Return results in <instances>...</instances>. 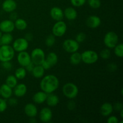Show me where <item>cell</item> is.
<instances>
[{
    "instance_id": "cell-1",
    "label": "cell",
    "mask_w": 123,
    "mask_h": 123,
    "mask_svg": "<svg viewBox=\"0 0 123 123\" xmlns=\"http://www.w3.org/2000/svg\"><path fill=\"white\" fill-rule=\"evenodd\" d=\"M60 81L56 76L54 74H48L43 76L40 83V87L42 91L47 94L55 92L59 87Z\"/></svg>"
},
{
    "instance_id": "cell-2",
    "label": "cell",
    "mask_w": 123,
    "mask_h": 123,
    "mask_svg": "<svg viewBox=\"0 0 123 123\" xmlns=\"http://www.w3.org/2000/svg\"><path fill=\"white\" fill-rule=\"evenodd\" d=\"M62 93L65 97L69 99L76 98L79 93V89L74 83L68 82L63 85L62 88Z\"/></svg>"
},
{
    "instance_id": "cell-3",
    "label": "cell",
    "mask_w": 123,
    "mask_h": 123,
    "mask_svg": "<svg viewBox=\"0 0 123 123\" xmlns=\"http://www.w3.org/2000/svg\"><path fill=\"white\" fill-rule=\"evenodd\" d=\"M15 51L10 44L0 46V61H11L14 58Z\"/></svg>"
},
{
    "instance_id": "cell-4",
    "label": "cell",
    "mask_w": 123,
    "mask_h": 123,
    "mask_svg": "<svg viewBox=\"0 0 123 123\" xmlns=\"http://www.w3.org/2000/svg\"><path fill=\"white\" fill-rule=\"evenodd\" d=\"M119 38L117 34L114 31H109L105 36L103 38L104 44L108 49H114L118 43Z\"/></svg>"
},
{
    "instance_id": "cell-5",
    "label": "cell",
    "mask_w": 123,
    "mask_h": 123,
    "mask_svg": "<svg viewBox=\"0 0 123 123\" xmlns=\"http://www.w3.org/2000/svg\"><path fill=\"white\" fill-rule=\"evenodd\" d=\"M81 60L86 64H92L98 61V55L94 50H86L81 54Z\"/></svg>"
},
{
    "instance_id": "cell-6",
    "label": "cell",
    "mask_w": 123,
    "mask_h": 123,
    "mask_svg": "<svg viewBox=\"0 0 123 123\" xmlns=\"http://www.w3.org/2000/svg\"><path fill=\"white\" fill-rule=\"evenodd\" d=\"M31 61L34 65H41L45 60L46 55L44 50L39 48L34 49L31 53Z\"/></svg>"
},
{
    "instance_id": "cell-7",
    "label": "cell",
    "mask_w": 123,
    "mask_h": 123,
    "mask_svg": "<svg viewBox=\"0 0 123 123\" xmlns=\"http://www.w3.org/2000/svg\"><path fill=\"white\" fill-rule=\"evenodd\" d=\"M62 48L67 53L72 54L77 52L79 49V43L76 40L68 38L64 41L62 43Z\"/></svg>"
},
{
    "instance_id": "cell-8",
    "label": "cell",
    "mask_w": 123,
    "mask_h": 123,
    "mask_svg": "<svg viewBox=\"0 0 123 123\" xmlns=\"http://www.w3.org/2000/svg\"><path fill=\"white\" fill-rule=\"evenodd\" d=\"M52 31V34L55 37H60L63 36L67 31V25L66 22L62 20L56 21L53 26Z\"/></svg>"
},
{
    "instance_id": "cell-9",
    "label": "cell",
    "mask_w": 123,
    "mask_h": 123,
    "mask_svg": "<svg viewBox=\"0 0 123 123\" xmlns=\"http://www.w3.org/2000/svg\"><path fill=\"white\" fill-rule=\"evenodd\" d=\"M29 42L25 38H18L13 43V48L17 52L25 51L28 48Z\"/></svg>"
},
{
    "instance_id": "cell-10",
    "label": "cell",
    "mask_w": 123,
    "mask_h": 123,
    "mask_svg": "<svg viewBox=\"0 0 123 123\" xmlns=\"http://www.w3.org/2000/svg\"><path fill=\"white\" fill-rule=\"evenodd\" d=\"M14 29V22L10 19H6L0 22V31L2 33H11Z\"/></svg>"
},
{
    "instance_id": "cell-11",
    "label": "cell",
    "mask_w": 123,
    "mask_h": 123,
    "mask_svg": "<svg viewBox=\"0 0 123 123\" xmlns=\"http://www.w3.org/2000/svg\"><path fill=\"white\" fill-rule=\"evenodd\" d=\"M18 53L19 54L17 56V60H18L19 64L21 67H26L28 64L31 62V56L25 50V51L20 52Z\"/></svg>"
},
{
    "instance_id": "cell-12",
    "label": "cell",
    "mask_w": 123,
    "mask_h": 123,
    "mask_svg": "<svg viewBox=\"0 0 123 123\" xmlns=\"http://www.w3.org/2000/svg\"><path fill=\"white\" fill-rule=\"evenodd\" d=\"M52 111L51 109L48 107L42 108L39 113V118L42 122L49 123L52 118Z\"/></svg>"
},
{
    "instance_id": "cell-13",
    "label": "cell",
    "mask_w": 123,
    "mask_h": 123,
    "mask_svg": "<svg viewBox=\"0 0 123 123\" xmlns=\"http://www.w3.org/2000/svg\"><path fill=\"white\" fill-rule=\"evenodd\" d=\"M101 19L98 16H90L86 20V25L90 28L96 29L101 25Z\"/></svg>"
},
{
    "instance_id": "cell-14",
    "label": "cell",
    "mask_w": 123,
    "mask_h": 123,
    "mask_svg": "<svg viewBox=\"0 0 123 123\" xmlns=\"http://www.w3.org/2000/svg\"><path fill=\"white\" fill-rule=\"evenodd\" d=\"M24 112L29 118H35L38 114V110L34 104L29 103L24 107Z\"/></svg>"
},
{
    "instance_id": "cell-15",
    "label": "cell",
    "mask_w": 123,
    "mask_h": 123,
    "mask_svg": "<svg viewBox=\"0 0 123 123\" xmlns=\"http://www.w3.org/2000/svg\"><path fill=\"white\" fill-rule=\"evenodd\" d=\"M17 3L15 0H5L2 4V8L5 12L12 13L17 8Z\"/></svg>"
},
{
    "instance_id": "cell-16",
    "label": "cell",
    "mask_w": 123,
    "mask_h": 123,
    "mask_svg": "<svg viewBox=\"0 0 123 123\" xmlns=\"http://www.w3.org/2000/svg\"><path fill=\"white\" fill-rule=\"evenodd\" d=\"M50 16L56 21L62 20L64 17L63 10L58 7H54L50 9Z\"/></svg>"
},
{
    "instance_id": "cell-17",
    "label": "cell",
    "mask_w": 123,
    "mask_h": 123,
    "mask_svg": "<svg viewBox=\"0 0 123 123\" xmlns=\"http://www.w3.org/2000/svg\"><path fill=\"white\" fill-rule=\"evenodd\" d=\"M13 88V93L17 97H24L27 92V86L25 84H17Z\"/></svg>"
},
{
    "instance_id": "cell-18",
    "label": "cell",
    "mask_w": 123,
    "mask_h": 123,
    "mask_svg": "<svg viewBox=\"0 0 123 123\" xmlns=\"http://www.w3.org/2000/svg\"><path fill=\"white\" fill-rule=\"evenodd\" d=\"M114 111L113 105L109 102H105L102 105L100 108V112L103 117H109Z\"/></svg>"
},
{
    "instance_id": "cell-19",
    "label": "cell",
    "mask_w": 123,
    "mask_h": 123,
    "mask_svg": "<svg viewBox=\"0 0 123 123\" xmlns=\"http://www.w3.org/2000/svg\"><path fill=\"white\" fill-rule=\"evenodd\" d=\"M64 12V16L68 20H75L78 16V12L76 10L72 7H67Z\"/></svg>"
},
{
    "instance_id": "cell-20",
    "label": "cell",
    "mask_w": 123,
    "mask_h": 123,
    "mask_svg": "<svg viewBox=\"0 0 123 123\" xmlns=\"http://www.w3.org/2000/svg\"><path fill=\"white\" fill-rule=\"evenodd\" d=\"M13 88L10 87L6 84H4L0 86L1 96L4 99H8L13 94Z\"/></svg>"
},
{
    "instance_id": "cell-21",
    "label": "cell",
    "mask_w": 123,
    "mask_h": 123,
    "mask_svg": "<svg viewBox=\"0 0 123 123\" xmlns=\"http://www.w3.org/2000/svg\"><path fill=\"white\" fill-rule=\"evenodd\" d=\"M48 94L43 91H38L34 94L32 97L33 102L36 104H42L44 103L46 100Z\"/></svg>"
},
{
    "instance_id": "cell-22",
    "label": "cell",
    "mask_w": 123,
    "mask_h": 123,
    "mask_svg": "<svg viewBox=\"0 0 123 123\" xmlns=\"http://www.w3.org/2000/svg\"><path fill=\"white\" fill-rule=\"evenodd\" d=\"M46 102L47 105L49 106L54 107L56 106L59 103L60 98H59L58 96L57 95L55 94H54L52 92V93L48 94Z\"/></svg>"
},
{
    "instance_id": "cell-23",
    "label": "cell",
    "mask_w": 123,
    "mask_h": 123,
    "mask_svg": "<svg viewBox=\"0 0 123 123\" xmlns=\"http://www.w3.org/2000/svg\"><path fill=\"white\" fill-rule=\"evenodd\" d=\"M44 72H45V70L42 67V65H36L31 73L35 78L39 79L44 76Z\"/></svg>"
},
{
    "instance_id": "cell-24",
    "label": "cell",
    "mask_w": 123,
    "mask_h": 123,
    "mask_svg": "<svg viewBox=\"0 0 123 123\" xmlns=\"http://www.w3.org/2000/svg\"><path fill=\"white\" fill-rule=\"evenodd\" d=\"M45 60L50 65V67H52L57 64L58 58V55H56V53L51 52L47 55L45 58Z\"/></svg>"
},
{
    "instance_id": "cell-25",
    "label": "cell",
    "mask_w": 123,
    "mask_h": 123,
    "mask_svg": "<svg viewBox=\"0 0 123 123\" xmlns=\"http://www.w3.org/2000/svg\"><path fill=\"white\" fill-rule=\"evenodd\" d=\"M13 37L11 33H3L0 38L1 45H7L12 43Z\"/></svg>"
},
{
    "instance_id": "cell-26",
    "label": "cell",
    "mask_w": 123,
    "mask_h": 123,
    "mask_svg": "<svg viewBox=\"0 0 123 123\" xmlns=\"http://www.w3.org/2000/svg\"><path fill=\"white\" fill-rule=\"evenodd\" d=\"M14 24L15 28L18 30H20V31L26 30L28 26V24L26 20L21 19V18H18L17 19H16L15 21L14 22Z\"/></svg>"
},
{
    "instance_id": "cell-27",
    "label": "cell",
    "mask_w": 123,
    "mask_h": 123,
    "mask_svg": "<svg viewBox=\"0 0 123 123\" xmlns=\"http://www.w3.org/2000/svg\"><path fill=\"white\" fill-rule=\"evenodd\" d=\"M70 61L73 65H78L80 64L82 61L81 54L79 53L78 51L71 54L70 56Z\"/></svg>"
},
{
    "instance_id": "cell-28",
    "label": "cell",
    "mask_w": 123,
    "mask_h": 123,
    "mask_svg": "<svg viewBox=\"0 0 123 123\" xmlns=\"http://www.w3.org/2000/svg\"><path fill=\"white\" fill-rule=\"evenodd\" d=\"M26 72L25 67H20L15 70L14 76L18 79H23L26 77Z\"/></svg>"
},
{
    "instance_id": "cell-29",
    "label": "cell",
    "mask_w": 123,
    "mask_h": 123,
    "mask_svg": "<svg viewBox=\"0 0 123 123\" xmlns=\"http://www.w3.org/2000/svg\"><path fill=\"white\" fill-rule=\"evenodd\" d=\"M6 84L8 86L13 88L18 84V79L14 75H9L7 77L6 79Z\"/></svg>"
},
{
    "instance_id": "cell-30",
    "label": "cell",
    "mask_w": 123,
    "mask_h": 123,
    "mask_svg": "<svg viewBox=\"0 0 123 123\" xmlns=\"http://www.w3.org/2000/svg\"><path fill=\"white\" fill-rule=\"evenodd\" d=\"M114 54L117 57L123 58V44L118 43L114 48Z\"/></svg>"
},
{
    "instance_id": "cell-31",
    "label": "cell",
    "mask_w": 123,
    "mask_h": 123,
    "mask_svg": "<svg viewBox=\"0 0 123 123\" xmlns=\"http://www.w3.org/2000/svg\"><path fill=\"white\" fill-rule=\"evenodd\" d=\"M55 42H56V38H55V36H54L53 34H50L46 37L45 40V44L47 46L50 47L53 46L55 44Z\"/></svg>"
},
{
    "instance_id": "cell-32",
    "label": "cell",
    "mask_w": 123,
    "mask_h": 123,
    "mask_svg": "<svg viewBox=\"0 0 123 123\" xmlns=\"http://www.w3.org/2000/svg\"><path fill=\"white\" fill-rule=\"evenodd\" d=\"M88 4L91 8L97 9L101 6L100 0H88Z\"/></svg>"
},
{
    "instance_id": "cell-33",
    "label": "cell",
    "mask_w": 123,
    "mask_h": 123,
    "mask_svg": "<svg viewBox=\"0 0 123 123\" xmlns=\"http://www.w3.org/2000/svg\"><path fill=\"white\" fill-rule=\"evenodd\" d=\"M111 53L109 49H104L101 50L100 53V56L103 60H108L111 57Z\"/></svg>"
},
{
    "instance_id": "cell-34",
    "label": "cell",
    "mask_w": 123,
    "mask_h": 123,
    "mask_svg": "<svg viewBox=\"0 0 123 123\" xmlns=\"http://www.w3.org/2000/svg\"><path fill=\"white\" fill-rule=\"evenodd\" d=\"M8 103L6 102V99L3 98H0V113L6 111L7 108Z\"/></svg>"
},
{
    "instance_id": "cell-35",
    "label": "cell",
    "mask_w": 123,
    "mask_h": 123,
    "mask_svg": "<svg viewBox=\"0 0 123 123\" xmlns=\"http://www.w3.org/2000/svg\"><path fill=\"white\" fill-rule=\"evenodd\" d=\"M72 5L74 7H79L84 6L86 2V0H70Z\"/></svg>"
},
{
    "instance_id": "cell-36",
    "label": "cell",
    "mask_w": 123,
    "mask_h": 123,
    "mask_svg": "<svg viewBox=\"0 0 123 123\" xmlns=\"http://www.w3.org/2000/svg\"><path fill=\"white\" fill-rule=\"evenodd\" d=\"M86 39V34L84 32H79L76 36V41L79 43H81L84 42Z\"/></svg>"
},
{
    "instance_id": "cell-37",
    "label": "cell",
    "mask_w": 123,
    "mask_h": 123,
    "mask_svg": "<svg viewBox=\"0 0 123 123\" xmlns=\"http://www.w3.org/2000/svg\"><path fill=\"white\" fill-rule=\"evenodd\" d=\"M1 67L5 70H10L13 68V64L10 61H4V62H1Z\"/></svg>"
},
{
    "instance_id": "cell-38",
    "label": "cell",
    "mask_w": 123,
    "mask_h": 123,
    "mask_svg": "<svg viewBox=\"0 0 123 123\" xmlns=\"http://www.w3.org/2000/svg\"><path fill=\"white\" fill-rule=\"evenodd\" d=\"M109 116H110V115H109ZM107 123H119V120H118V118L116 116L112 115V116L109 117V118L107 119Z\"/></svg>"
},
{
    "instance_id": "cell-39",
    "label": "cell",
    "mask_w": 123,
    "mask_h": 123,
    "mask_svg": "<svg viewBox=\"0 0 123 123\" xmlns=\"http://www.w3.org/2000/svg\"><path fill=\"white\" fill-rule=\"evenodd\" d=\"M18 103V100L17 98H13V97H11L10 98H8V104L10 106H16Z\"/></svg>"
},
{
    "instance_id": "cell-40",
    "label": "cell",
    "mask_w": 123,
    "mask_h": 123,
    "mask_svg": "<svg viewBox=\"0 0 123 123\" xmlns=\"http://www.w3.org/2000/svg\"><path fill=\"white\" fill-rule=\"evenodd\" d=\"M108 67V69L109 70V71L110 72H115L117 70V65L115 63H110L107 66Z\"/></svg>"
},
{
    "instance_id": "cell-41",
    "label": "cell",
    "mask_w": 123,
    "mask_h": 123,
    "mask_svg": "<svg viewBox=\"0 0 123 123\" xmlns=\"http://www.w3.org/2000/svg\"><path fill=\"white\" fill-rule=\"evenodd\" d=\"M113 108L114 109H115V111H120V110L123 109V105L121 102H117V103H115V104L113 105Z\"/></svg>"
},
{
    "instance_id": "cell-42",
    "label": "cell",
    "mask_w": 123,
    "mask_h": 123,
    "mask_svg": "<svg viewBox=\"0 0 123 123\" xmlns=\"http://www.w3.org/2000/svg\"><path fill=\"white\" fill-rule=\"evenodd\" d=\"M67 108L69 110L72 111L76 108V103L74 101L70 100V102H68V103H67Z\"/></svg>"
},
{
    "instance_id": "cell-43",
    "label": "cell",
    "mask_w": 123,
    "mask_h": 123,
    "mask_svg": "<svg viewBox=\"0 0 123 123\" xmlns=\"http://www.w3.org/2000/svg\"><path fill=\"white\" fill-rule=\"evenodd\" d=\"M34 66H35L33 62L31 61V62H30V64H28L26 67H25V69H26V72H31L32 71V70H33Z\"/></svg>"
},
{
    "instance_id": "cell-44",
    "label": "cell",
    "mask_w": 123,
    "mask_h": 123,
    "mask_svg": "<svg viewBox=\"0 0 123 123\" xmlns=\"http://www.w3.org/2000/svg\"><path fill=\"white\" fill-rule=\"evenodd\" d=\"M24 38L29 42H30V41L32 40V39H33V35L31 33H30V32H29V33H26V34H25Z\"/></svg>"
},
{
    "instance_id": "cell-45",
    "label": "cell",
    "mask_w": 123,
    "mask_h": 123,
    "mask_svg": "<svg viewBox=\"0 0 123 123\" xmlns=\"http://www.w3.org/2000/svg\"><path fill=\"white\" fill-rule=\"evenodd\" d=\"M10 20H15L16 19H18V14H17L16 12H13L12 13H10Z\"/></svg>"
},
{
    "instance_id": "cell-46",
    "label": "cell",
    "mask_w": 123,
    "mask_h": 123,
    "mask_svg": "<svg viewBox=\"0 0 123 123\" xmlns=\"http://www.w3.org/2000/svg\"><path fill=\"white\" fill-rule=\"evenodd\" d=\"M30 122L31 123H36L37 122V121H36V120L34 118H30Z\"/></svg>"
},
{
    "instance_id": "cell-47",
    "label": "cell",
    "mask_w": 123,
    "mask_h": 123,
    "mask_svg": "<svg viewBox=\"0 0 123 123\" xmlns=\"http://www.w3.org/2000/svg\"><path fill=\"white\" fill-rule=\"evenodd\" d=\"M120 116H121V118H123V109H121V110H120Z\"/></svg>"
},
{
    "instance_id": "cell-48",
    "label": "cell",
    "mask_w": 123,
    "mask_h": 123,
    "mask_svg": "<svg viewBox=\"0 0 123 123\" xmlns=\"http://www.w3.org/2000/svg\"><path fill=\"white\" fill-rule=\"evenodd\" d=\"M2 32L0 31V38H1V37L2 36Z\"/></svg>"
},
{
    "instance_id": "cell-49",
    "label": "cell",
    "mask_w": 123,
    "mask_h": 123,
    "mask_svg": "<svg viewBox=\"0 0 123 123\" xmlns=\"http://www.w3.org/2000/svg\"><path fill=\"white\" fill-rule=\"evenodd\" d=\"M0 96H1V90H0Z\"/></svg>"
},
{
    "instance_id": "cell-50",
    "label": "cell",
    "mask_w": 123,
    "mask_h": 123,
    "mask_svg": "<svg viewBox=\"0 0 123 123\" xmlns=\"http://www.w3.org/2000/svg\"><path fill=\"white\" fill-rule=\"evenodd\" d=\"M0 46H1V44H0Z\"/></svg>"
},
{
    "instance_id": "cell-51",
    "label": "cell",
    "mask_w": 123,
    "mask_h": 123,
    "mask_svg": "<svg viewBox=\"0 0 123 123\" xmlns=\"http://www.w3.org/2000/svg\"><path fill=\"white\" fill-rule=\"evenodd\" d=\"M0 73H1V72H0Z\"/></svg>"
}]
</instances>
